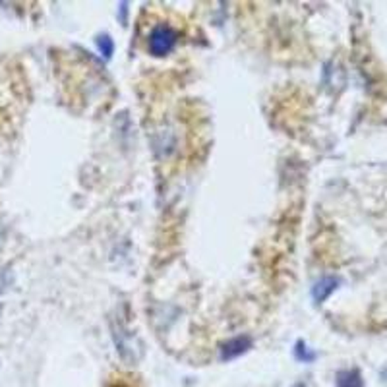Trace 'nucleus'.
<instances>
[{"label": "nucleus", "instance_id": "nucleus-1", "mask_svg": "<svg viewBox=\"0 0 387 387\" xmlns=\"http://www.w3.org/2000/svg\"><path fill=\"white\" fill-rule=\"evenodd\" d=\"M179 41V33L167 24H161L151 29L149 39H147V49L153 56H167L174 49V45Z\"/></svg>", "mask_w": 387, "mask_h": 387}, {"label": "nucleus", "instance_id": "nucleus-2", "mask_svg": "<svg viewBox=\"0 0 387 387\" xmlns=\"http://www.w3.org/2000/svg\"><path fill=\"white\" fill-rule=\"evenodd\" d=\"M114 341H116L119 353H121L124 361L136 362L142 356V344L138 343V339L132 333H128V331H124L122 327L114 333Z\"/></svg>", "mask_w": 387, "mask_h": 387}, {"label": "nucleus", "instance_id": "nucleus-3", "mask_svg": "<svg viewBox=\"0 0 387 387\" xmlns=\"http://www.w3.org/2000/svg\"><path fill=\"white\" fill-rule=\"evenodd\" d=\"M248 349H252V337L248 335H238L227 341L221 347V361H232L238 358L244 353H248Z\"/></svg>", "mask_w": 387, "mask_h": 387}, {"label": "nucleus", "instance_id": "nucleus-4", "mask_svg": "<svg viewBox=\"0 0 387 387\" xmlns=\"http://www.w3.org/2000/svg\"><path fill=\"white\" fill-rule=\"evenodd\" d=\"M337 287H339V279L335 277H324V279H319L318 283L314 284V289H312V296H314V301L321 304V302H326L331 293L335 291Z\"/></svg>", "mask_w": 387, "mask_h": 387}, {"label": "nucleus", "instance_id": "nucleus-5", "mask_svg": "<svg viewBox=\"0 0 387 387\" xmlns=\"http://www.w3.org/2000/svg\"><path fill=\"white\" fill-rule=\"evenodd\" d=\"M337 387H362V379L358 372H341L337 378Z\"/></svg>", "mask_w": 387, "mask_h": 387}, {"label": "nucleus", "instance_id": "nucleus-6", "mask_svg": "<svg viewBox=\"0 0 387 387\" xmlns=\"http://www.w3.org/2000/svg\"><path fill=\"white\" fill-rule=\"evenodd\" d=\"M97 49H99V52L103 54L105 59H111L112 51H114V43H112V39L109 35H101L97 39Z\"/></svg>", "mask_w": 387, "mask_h": 387}, {"label": "nucleus", "instance_id": "nucleus-7", "mask_svg": "<svg viewBox=\"0 0 387 387\" xmlns=\"http://www.w3.org/2000/svg\"><path fill=\"white\" fill-rule=\"evenodd\" d=\"M294 354H296V358H298V361H304V362H312V361H314V358H316V354L310 353L308 347L302 343V341H298V343H296Z\"/></svg>", "mask_w": 387, "mask_h": 387}, {"label": "nucleus", "instance_id": "nucleus-8", "mask_svg": "<svg viewBox=\"0 0 387 387\" xmlns=\"http://www.w3.org/2000/svg\"><path fill=\"white\" fill-rule=\"evenodd\" d=\"M2 242H4V232H2V227H0V246H2Z\"/></svg>", "mask_w": 387, "mask_h": 387}, {"label": "nucleus", "instance_id": "nucleus-9", "mask_svg": "<svg viewBox=\"0 0 387 387\" xmlns=\"http://www.w3.org/2000/svg\"><path fill=\"white\" fill-rule=\"evenodd\" d=\"M294 387H306V386H304V384H296V386H294Z\"/></svg>", "mask_w": 387, "mask_h": 387}]
</instances>
